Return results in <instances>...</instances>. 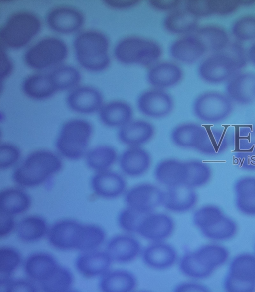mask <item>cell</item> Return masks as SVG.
<instances>
[{"mask_svg":"<svg viewBox=\"0 0 255 292\" xmlns=\"http://www.w3.org/2000/svg\"><path fill=\"white\" fill-rule=\"evenodd\" d=\"M62 167L60 158L54 153L45 150L34 151L29 154L22 163L12 173L13 181L21 187L38 186Z\"/></svg>","mask_w":255,"mask_h":292,"instance_id":"cell-1","label":"cell"},{"mask_svg":"<svg viewBox=\"0 0 255 292\" xmlns=\"http://www.w3.org/2000/svg\"><path fill=\"white\" fill-rule=\"evenodd\" d=\"M228 256L225 247L213 244L205 245L185 254L180 260L179 269L189 278L204 279L224 264Z\"/></svg>","mask_w":255,"mask_h":292,"instance_id":"cell-2","label":"cell"},{"mask_svg":"<svg viewBox=\"0 0 255 292\" xmlns=\"http://www.w3.org/2000/svg\"><path fill=\"white\" fill-rule=\"evenodd\" d=\"M108 46L105 35L94 31L81 33L74 41L77 61L83 67L92 71L103 70L109 65Z\"/></svg>","mask_w":255,"mask_h":292,"instance_id":"cell-3","label":"cell"},{"mask_svg":"<svg viewBox=\"0 0 255 292\" xmlns=\"http://www.w3.org/2000/svg\"><path fill=\"white\" fill-rule=\"evenodd\" d=\"M92 132V126L87 121L69 120L61 127L56 139V147L63 157L71 160L78 159L86 153Z\"/></svg>","mask_w":255,"mask_h":292,"instance_id":"cell-4","label":"cell"},{"mask_svg":"<svg viewBox=\"0 0 255 292\" xmlns=\"http://www.w3.org/2000/svg\"><path fill=\"white\" fill-rule=\"evenodd\" d=\"M193 222L205 237L214 241L228 240L237 230L236 223L218 207L212 205L197 209L193 214Z\"/></svg>","mask_w":255,"mask_h":292,"instance_id":"cell-5","label":"cell"},{"mask_svg":"<svg viewBox=\"0 0 255 292\" xmlns=\"http://www.w3.org/2000/svg\"><path fill=\"white\" fill-rule=\"evenodd\" d=\"M40 27V21L34 14L17 12L10 16L1 28V45L14 49L22 47L38 33Z\"/></svg>","mask_w":255,"mask_h":292,"instance_id":"cell-6","label":"cell"},{"mask_svg":"<svg viewBox=\"0 0 255 292\" xmlns=\"http://www.w3.org/2000/svg\"><path fill=\"white\" fill-rule=\"evenodd\" d=\"M116 58L125 64L150 65L160 57L161 49L155 42L138 37L125 38L116 45Z\"/></svg>","mask_w":255,"mask_h":292,"instance_id":"cell-7","label":"cell"},{"mask_svg":"<svg viewBox=\"0 0 255 292\" xmlns=\"http://www.w3.org/2000/svg\"><path fill=\"white\" fill-rule=\"evenodd\" d=\"M224 288L229 292H252L255 290V256L244 253L231 261L224 279Z\"/></svg>","mask_w":255,"mask_h":292,"instance_id":"cell-8","label":"cell"},{"mask_svg":"<svg viewBox=\"0 0 255 292\" xmlns=\"http://www.w3.org/2000/svg\"><path fill=\"white\" fill-rule=\"evenodd\" d=\"M193 108L200 120L214 124L226 120L232 113L233 105L226 94L211 91L199 95L194 102Z\"/></svg>","mask_w":255,"mask_h":292,"instance_id":"cell-9","label":"cell"},{"mask_svg":"<svg viewBox=\"0 0 255 292\" xmlns=\"http://www.w3.org/2000/svg\"><path fill=\"white\" fill-rule=\"evenodd\" d=\"M65 43L56 38H47L39 41L25 53L24 60L30 67L43 69L63 61L67 55Z\"/></svg>","mask_w":255,"mask_h":292,"instance_id":"cell-10","label":"cell"},{"mask_svg":"<svg viewBox=\"0 0 255 292\" xmlns=\"http://www.w3.org/2000/svg\"><path fill=\"white\" fill-rule=\"evenodd\" d=\"M85 225L72 219L55 223L48 231V241L55 248L63 250H81L85 234Z\"/></svg>","mask_w":255,"mask_h":292,"instance_id":"cell-11","label":"cell"},{"mask_svg":"<svg viewBox=\"0 0 255 292\" xmlns=\"http://www.w3.org/2000/svg\"><path fill=\"white\" fill-rule=\"evenodd\" d=\"M164 192L156 186L142 183L129 189L125 196L127 207L144 214L150 213L162 204Z\"/></svg>","mask_w":255,"mask_h":292,"instance_id":"cell-12","label":"cell"},{"mask_svg":"<svg viewBox=\"0 0 255 292\" xmlns=\"http://www.w3.org/2000/svg\"><path fill=\"white\" fill-rule=\"evenodd\" d=\"M233 139L234 158L239 166L255 170V126L244 125L236 127Z\"/></svg>","mask_w":255,"mask_h":292,"instance_id":"cell-13","label":"cell"},{"mask_svg":"<svg viewBox=\"0 0 255 292\" xmlns=\"http://www.w3.org/2000/svg\"><path fill=\"white\" fill-rule=\"evenodd\" d=\"M238 70L230 59L222 52L213 53L199 65L200 77L210 83H220L228 81Z\"/></svg>","mask_w":255,"mask_h":292,"instance_id":"cell-14","label":"cell"},{"mask_svg":"<svg viewBox=\"0 0 255 292\" xmlns=\"http://www.w3.org/2000/svg\"><path fill=\"white\" fill-rule=\"evenodd\" d=\"M137 105L144 115L152 118H161L169 114L173 107L171 96L161 89L147 90L138 97Z\"/></svg>","mask_w":255,"mask_h":292,"instance_id":"cell-15","label":"cell"},{"mask_svg":"<svg viewBox=\"0 0 255 292\" xmlns=\"http://www.w3.org/2000/svg\"><path fill=\"white\" fill-rule=\"evenodd\" d=\"M174 228V221L169 215L150 213L140 222L137 233L153 242H161L171 235Z\"/></svg>","mask_w":255,"mask_h":292,"instance_id":"cell-16","label":"cell"},{"mask_svg":"<svg viewBox=\"0 0 255 292\" xmlns=\"http://www.w3.org/2000/svg\"><path fill=\"white\" fill-rule=\"evenodd\" d=\"M226 94L232 101L248 105L255 101V73L235 74L227 82Z\"/></svg>","mask_w":255,"mask_h":292,"instance_id":"cell-17","label":"cell"},{"mask_svg":"<svg viewBox=\"0 0 255 292\" xmlns=\"http://www.w3.org/2000/svg\"><path fill=\"white\" fill-rule=\"evenodd\" d=\"M91 186L97 196L111 199L118 197L124 192L126 183L121 175L108 170L96 172L91 178Z\"/></svg>","mask_w":255,"mask_h":292,"instance_id":"cell-18","label":"cell"},{"mask_svg":"<svg viewBox=\"0 0 255 292\" xmlns=\"http://www.w3.org/2000/svg\"><path fill=\"white\" fill-rule=\"evenodd\" d=\"M105 252L112 261L127 263L138 256L141 252V245L139 242L131 235H118L108 241Z\"/></svg>","mask_w":255,"mask_h":292,"instance_id":"cell-19","label":"cell"},{"mask_svg":"<svg viewBox=\"0 0 255 292\" xmlns=\"http://www.w3.org/2000/svg\"><path fill=\"white\" fill-rule=\"evenodd\" d=\"M233 139L228 126L212 128L205 126L201 142L196 150L208 156H217L224 153Z\"/></svg>","mask_w":255,"mask_h":292,"instance_id":"cell-20","label":"cell"},{"mask_svg":"<svg viewBox=\"0 0 255 292\" xmlns=\"http://www.w3.org/2000/svg\"><path fill=\"white\" fill-rule=\"evenodd\" d=\"M154 176L159 183L167 188L184 184L188 177L185 162L169 158L159 162L154 169Z\"/></svg>","mask_w":255,"mask_h":292,"instance_id":"cell-21","label":"cell"},{"mask_svg":"<svg viewBox=\"0 0 255 292\" xmlns=\"http://www.w3.org/2000/svg\"><path fill=\"white\" fill-rule=\"evenodd\" d=\"M67 103L68 106L76 112L90 114L100 110L102 106L103 97L95 88L81 87L69 94Z\"/></svg>","mask_w":255,"mask_h":292,"instance_id":"cell-22","label":"cell"},{"mask_svg":"<svg viewBox=\"0 0 255 292\" xmlns=\"http://www.w3.org/2000/svg\"><path fill=\"white\" fill-rule=\"evenodd\" d=\"M120 167L126 175L137 177L144 174L151 163L149 153L140 146H130L119 158Z\"/></svg>","mask_w":255,"mask_h":292,"instance_id":"cell-23","label":"cell"},{"mask_svg":"<svg viewBox=\"0 0 255 292\" xmlns=\"http://www.w3.org/2000/svg\"><path fill=\"white\" fill-rule=\"evenodd\" d=\"M154 131L153 125L147 121L131 120L119 128L118 137L129 147L140 146L152 139Z\"/></svg>","mask_w":255,"mask_h":292,"instance_id":"cell-24","label":"cell"},{"mask_svg":"<svg viewBox=\"0 0 255 292\" xmlns=\"http://www.w3.org/2000/svg\"><path fill=\"white\" fill-rule=\"evenodd\" d=\"M47 22L53 30L62 33H70L78 30L82 26L84 17L74 8L62 7L51 10L48 14Z\"/></svg>","mask_w":255,"mask_h":292,"instance_id":"cell-25","label":"cell"},{"mask_svg":"<svg viewBox=\"0 0 255 292\" xmlns=\"http://www.w3.org/2000/svg\"><path fill=\"white\" fill-rule=\"evenodd\" d=\"M197 195L192 188L185 184L167 188L164 192L162 205L175 212H183L196 204Z\"/></svg>","mask_w":255,"mask_h":292,"instance_id":"cell-26","label":"cell"},{"mask_svg":"<svg viewBox=\"0 0 255 292\" xmlns=\"http://www.w3.org/2000/svg\"><path fill=\"white\" fill-rule=\"evenodd\" d=\"M142 258L148 267L156 270H164L174 264L177 259V252L172 246L163 241L153 242L144 249Z\"/></svg>","mask_w":255,"mask_h":292,"instance_id":"cell-27","label":"cell"},{"mask_svg":"<svg viewBox=\"0 0 255 292\" xmlns=\"http://www.w3.org/2000/svg\"><path fill=\"white\" fill-rule=\"evenodd\" d=\"M111 261L106 252L92 250L79 254L76 259L75 266L84 277H94L108 271Z\"/></svg>","mask_w":255,"mask_h":292,"instance_id":"cell-28","label":"cell"},{"mask_svg":"<svg viewBox=\"0 0 255 292\" xmlns=\"http://www.w3.org/2000/svg\"><path fill=\"white\" fill-rule=\"evenodd\" d=\"M24 266L27 276L40 283L48 278L58 266L52 255L43 252L30 255L25 260Z\"/></svg>","mask_w":255,"mask_h":292,"instance_id":"cell-29","label":"cell"},{"mask_svg":"<svg viewBox=\"0 0 255 292\" xmlns=\"http://www.w3.org/2000/svg\"><path fill=\"white\" fill-rule=\"evenodd\" d=\"M137 285V280L130 272L124 270L108 271L101 275L99 288L105 292H129Z\"/></svg>","mask_w":255,"mask_h":292,"instance_id":"cell-30","label":"cell"},{"mask_svg":"<svg viewBox=\"0 0 255 292\" xmlns=\"http://www.w3.org/2000/svg\"><path fill=\"white\" fill-rule=\"evenodd\" d=\"M206 52L204 46L195 35L176 40L170 47V54L175 59L188 63L196 61Z\"/></svg>","mask_w":255,"mask_h":292,"instance_id":"cell-31","label":"cell"},{"mask_svg":"<svg viewBox=\"0 0 255 292\" xmlns=\"http://www.w3.org/2000/svg\"><path fill=\"white\" fill-rule=\"evenodd\" d=\"M234 190L237 209L245 215L255 216V176L239 178L234 184Z\"/></svg>","mask_w":255,"mask_h":292,"instance_id":"cell-32","label":"cell"},{"mask_svg":"<svg viewBox=\"0 0 255 292\" xmlns=\"http://www.w3.org/2000/svg\"><path fill=\"white\" fill-rule=\"evenodd\" d=\"M133 110L129 104L122 101H114L102 106L99 118L106 126L121 128L132 120Z\"/></svg>","mask_w":255,"mask_h":292,"instance_id":"cell-33","label":"cell"},{"mask_svg":"<svg viewBox=\"0 0 255 292\" xmlns=\"http://www.w3.org/2000/svg\"><path fill=\"white\" fill-rule=\"evenodd\" d=\"M182 71L176 64L162 62L155 65L149 70L147 79L156 89H162L176 84L181 79Z\"/></svg>","mask_w":255,"mask_h":292,"instance_id":"cell-34","label":"cell"},{"mask_svg":"<svg viewBox=\"0 0 255 292\" xmlns=\"http://www.w3.org/2000/svg\"><path fill=\"white\" fill-rule=\"evenodd\" d=\"M31 198L23 190L7 188L0 193V212L14 215L24 212L30 207Z\"/></svg>","mask_w":255,"mask_h":292,"instance_id":"cell-35","label":"cell"},{"mask_svg":"<svg viewBox=\"0 0 255 292\" xmlns=\"http://www.w3.org/2000/svg\"><path fill=\"white\" fill-rule=\"evenodd\" d=\"M205 126L195 123H184L176 126L171 133V138L177 146L195 149L198 146Z\"/></svg>","mask_w":255,"mask_h":292,"instance_id":"cell-36","label":"cell"},{"mask_svg":"<svg viewBox=\"0 0 255 292\" xmlns=\"http://www.w3.org/2000/svg\"><path fill=\"white\" fill-rule=\"evenodd\" d=\"M195 35L201 41L206 51L213 53L222 51L230 42L227 32L216 25L203 26L196 30Z\"/></svg>","mask_w":255,"mask_h":292,"instance_id":"cell-37","label":"cell"},{"mask_svg":"<svg viewBox=\"0 0 255 292\" xmlns=\"http://www.w3.org/2000/svg\"><path fill=\"white\" fill-rule=\"evenodd\" d=\"M22 89L27 96L36 100L49 98L57 90L50 74L28 77L23 82Z\"/></svg>","mask_w":255,"mask_h":292,"instance_id":"cell-38","label":"cell"},{"mask_svg":"<svg viewBox=\"0 0 255 292\" xmlns=\"http://www.w3.org/2000/svg\"><path fill=\"white\" fill-rule=\"evenodd\" d=\"M118 158L116 149L109 146H99L87 152V166L96 172L109 170Z\"/></svg>","mask_w":255,"mask_h":292,"instance_id":"cell-39","label":"cell"},{"mask_svg":"<svg viewBox=\"0 0 255 292\" xmlns=\"http://www.w3.org/2000/svg\"><path fill=\"white\" fill-rule=\"evenodd\" d=\"M48 230L46 220L39 216H30L23 218L18 224L17 233L22 241L32 242L39 240Z\"/></svg>","mask_w":255,"mask_h":292,"instance_id":"cell-40","label":"cell"},{"mask_svg":"<svg viewBox=\"0 0 255 292\" xmlns=\"http://www.w3.org/2000/svg\"><path fill=\"white\" fill-rule=\"evenodd\" d=\"M197 22V18L186 10H177L166 17L164 25L170 32L183 34L194 31L196 28Z\"/></svg>","mask_w":255,"mask_h":292,"instance_id":"cell-41","label":"cell"},{"mask_svg":"<svg viewBox=\"0 0 255 292\" xmlns=\"http://www.w3.org/2000/svg\"><path fill=\"white\" fill-rule=\"evenodd\" d=\"M73 277L66 267L58 266L53 274L41 282L42 290L48 292H64L71 289Z\"/></svg>","mask_w":255,"mask_h":292,"instance_id":"cell-42","label":"cell"},{"mask_svg":"<svg viewBox=\"0 0 255 292\" xmlns=\"http://www.w3.org/2000/svg\"><path fill=\"white\" fill-rule=\"evenodd\" d=\"M188 177L184 184L195 188L206 184L210 180L212 170L209 165L198 160L186 161Z\"/></svg>","mask_w":255,"mask_h":292,"instance_id":"cell-43","label":"cell"},{"mask_svg":"<svg viewBox=\"0 0 255 292\" xmlns=\"http://www.w3.org/2000/svg\"><path fill=\"white\" fill-rule=\"evenodd\" d=\"M50 75L57 90L73 87L81 78L79 72L74 67L69 66L57 68Z\"/></svg>","mask_w":255,"mask_h":292,"instance_id":"cell-44","label":"cell"},{"mask_svg":"<svg viewBox=\"0 0 255 292\" xmlns=\"http://www.w3.org/2000/svg\"><path fill=\"white\" fill-rule=\"evenodd\" d=\"M232 32L240 42L255 39V16L246 15L240 17L233 23Z\"/></svg>","mask_w":255,"mask_h":292,"instance_id":"cell-45","label":"cell"},{"mask_svg":"<svg viewBox=\"0 0 255 292\" xmlns=\"http://www.w3.org/2000/svg\"><path fill=\"white\" fill-rule=\"evenodd\" d=\"M21 262L19 252L10 247L0 249V277H10Z\"/></svg>","mask_w":255,"mask_h":292,"instance_id":"cell-46","label":"cell"},{"mask_svg":"<svg viewBox=\"0 0 255 292\" xmlns=\"http://www.w3.org/2000/svg\"><path fill=\"white\" fill-rule=\"evenodd\" d=\"M146 214H147L140 213L127 207L118 214V225L122 230L127 233L137 232L140 222Z\"/></svg>","mask_w":255,"mask_h":292,"instance_id":"cell-47","label":"cell"},{"mask_svg":"<svg viewBox=\"0 0 255 292\" xmlns=\"http://www.w3.org/2000/svg\"><path fill=\"white\" fill-rule=\"evenodd\" d=\"M106 233L101 227L88 224L85 226V234L81 251L95 250L104 242Z\"/></svg>","mask_w":255,"mask_h":292,"instance_id":"cell-48","label":"cell"},{"mask_svg":"<svg viewBox=\"0 0 255 292\" xmlns=\"http://www.w3.org/2000/svg\"><path fill=\"white\" fill-rule=\"evenodd\" d=\"M220 52L227 56L237 70L245 66L249 60L248 52L241 42L237 40L230 42L226 48Z\"/></svg>","mask_w":255,"mask_h":292,"instance_id":"cell-49","label":"cell"},{"mask_svg":"<svg viewBox=\"0 0 255 292\" xmlns=\"http://www.w3.org/2000/svg\"><path fill=\"white\" fill-rule=\"evenodd\" d=\"M20 156L19 149L10 143H4L0 146V168L8 169L14 165Z\"/></svg>","mask_w":255,"mask_h":292,"instance_id":"cell-50","label":"cell"},{"mask_svg":"<svg viewBox=\"0 0 255 292\" xmlns=\"http://www.w3.org/2000/svg\"><path fill=\"white\" fill-rule=\"evenodd\" d=\"M0 290L7 292H36V287L30 281L22 279H11L9 277L0 278ZM0 290V291H1Z\"/></svg>","mask_w":255,"mask_h":292,"instance_id":"cell-51","label":"cell"},{"mask_svg":"<svg viewBox=\"0 0 255 292\" xmlns=\"http://www.w3.org/2000/svg\"><path fill=\"white\" fill-rule=\"evenodd\" d=\"M212 14L227 15L234 12L241 6L240 0H208Z\"/></svg>","mask_w":255,"mask_h":292,"instance_id":"cell-52","label":"cell"},{"mask_svg":"<svg viewBox=\"0 0 255 292\" xmlns=\"http://www.w3.org/2000/svg\"><path fill=\"white\" fill-rule=\"evenodd\" d=\"M186 9L197 18L212 14L208 0H188L186 3Z\"/></svg>","mask_w":255,"mask_h":292,"instance_id":"cell-53","label":"cell"},{"mask_svg":"<svg viewBox=\"0 0 255 292\" xmlns=\"http://www.w3.org/2000/svg\"><path fill=\"white\" fill-rule=\"evenodd\" d=\"M0 237H5L13 230L15 222L11 215L0 212Z\"/></svg>","mask_w":255,"mask_h":292,"instance_id":"cell-54","label":"cell"},{"mask_svg":"<svg viewBox=\"0 0 255 292\" xmlns=\"http://www.w3.org/2000/svg\"><path fill=\"white\" fill-rule=\"evenodd\" d=\"M208 289L204 285L195 282H186L178 284L174 289L176 292H208Z\"/></svg>","mask_w":255,"mask_h":292,"instance_id":"cell-55","label":"cell"},{"mask_svg":"<svg viewBox=\"0 0 255 292\" xmlns=\"http://www.w3.org/2000/svg\"><path fill=\"white\" fill-rule=\"evenodd\" d=\"M181 1L178 0H151L149 4L154 8L162 11L174 10L180 4Z\"/></svg>","mask_w":255,"mask_h":292,"instance_id":"cell-56","label":"cell"},{"mask_svg":"<svg viewBox=\"0 0 255 292\" xmlns=\"http://www.w3.org/2000/svg\"><path fill=\"white\" fill-rule=\"evenodd\" d=\"M0 54V78L1 82L11 73L12 69V65L7 55L5 47L2 45H1Z\"/></svg>","mask_w":255,"mask_h":292,"instance_id":"cell-57","label":"cell"},{"mask_svg":"<svg viewBox=\"0 0 255 292\" xmlns=\"http://www.w3.org/2000/svg\"><path fill=\"white\" fill-rule=\"evenodd\" d=\"M105 4L115 9H126L132 7L138 4L140 1L138 0H106Z\"/></svg>","mask_w":255,"mask_h":292,"instance_id":"cell-58","label":"cell"},{"mask_svg":"<svg viewBox=\"0 0 255 292\" xmlns=\"http://www.w3.org/2000/svg\"><path fill=\"white\" fill-rule=\"evenodd\" d=\"M247 52L249 60L255 65V42L251 45Z\"/></svg>","mask_w":255,"mask_h":292,"instance_id":"cell-59","label":"cell"},{"mask_svg":"<svg viewBox=\"0 0 255 292\" xmlns=\"http://www.w3.org/2000/svg\"><path fill=\"white\" fill-rule=\"evenodd\" d=\"M241 6H252L255 4V0H240Z\"/></svg>","mask_w":255,"mask_h":292,"instance_id":"cell-60","label":"cell"}]
</instances>
